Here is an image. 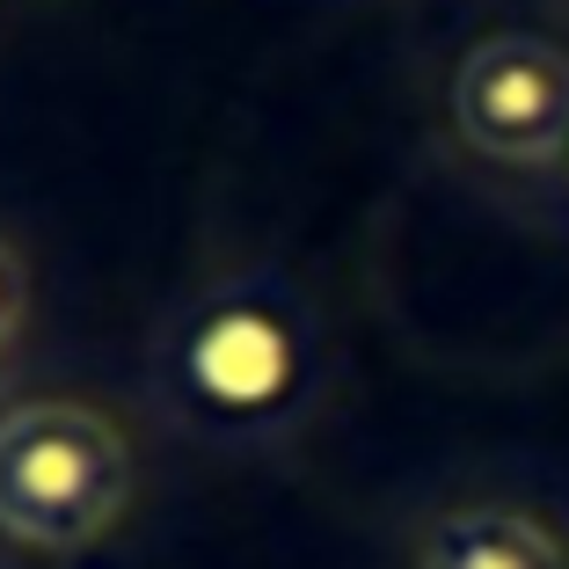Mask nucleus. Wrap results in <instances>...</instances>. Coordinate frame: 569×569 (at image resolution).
I'll return each mask as SVG.
<instances>
[{
	"instance_id": "f257e3e1",
	"label": "nucleus",
	"mask_w": 569,
	"mask_h": 569,
	"mask_svg": "<svg viewBox=\"0 0 569 569\" xmlns=\"http://www.w3.org/2000/svg\"><path fill=\"white\" fill-rule=\"evenodd\" d=\"M315 343L300 307L263 278L212 284L161 343V402L212 438L278 431L307 395Z\"/></svg>"
},
{
	"instance_id": "f03ea898",
	"label": "nucleus",
	"mask_w": 569,
	"mask_h": 569,
	"mask_svg": "<svg viewBox=\"0 0 569 569\" xmlns=\"http://www.w3.org/2000/svg\"><path fill=\"white\" fill-rule=\"evenodd\" d=\"M132 503V446L88 402L0 409V533L37 555L96 548Z\"/></svg>"
},
{
	"instance_id": "7ed1b4c3",
	"label": "nucleus",
	"mask_w": 569,
	"mask_h": 569,
	"mask_svg": "<svg viewBox=\"0 0 569 569\" xmlns=\"http://www.w3.org/2000/svg\"><path fill=\"white\" fill-rule=\"evenodd\" d=\"M452 132L503 168L555 161L569 147V51L548 37H489L452 73Z\"/></svg>"
},
{
	"instance_id": "20e7f679",
	"label": "nucleus",
	"mask_w": 569,
	"mask_h": 569,
	"mask_svg": "<svg viewBox=\"0 0 569 569\" xmlns=\"http://www.w3.org/2000/svg\"><path fill=\"white\" fill-rule=\"evenodd\" d=\"M417 569H569V548L519 503H460L423 533Z\"/></svg>"
},
{
	"instance_id": "39448f33",
	"label": "nucleus",
	"mask_w": 569,
	"mask_h": 569,
	"mask_svg": "<svg viewBox=\"0 0 569 569\" xmlns=\"http://www.w3.org/2000/svg\"><path fill=\"white\" fill-rule=\"evenodd\" d=\"M22 307H30V278H22L16 249L0 241V351L16 343V329H22Z\"/></svg>"
}]
</instances>
